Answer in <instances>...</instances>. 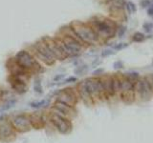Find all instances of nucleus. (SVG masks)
Instances as JSON below:
<instances>
[{
  "mask_svg": "<svg viewBox=\"0 0 153 143\" xmlns=\"http://www.w3.org/2000/svg\"><path fill=\"white\" fill-rule=\"evenodd\" d=\"M95 28L94 30L96 33H97L98 36H99V34L105 36V37H110L114 34V28L112 25H110L108 22L106 21H96L95 22Z\"/></svg>",
  "mask_w": 153,
  "mask_h": 143,
  "instance_id": "nucleus-11",
  "label": "nucleus"
},
{
  "mask_svg": "<svg viewBox=\"0 0 153 143\" xmlns=\"http://www.w3.org/2000/svg\"><path fill=\"white\" fill-rule=\"evenodd\" d=\"M48 121L61 134H68L72 132L73 123L71 119L60 117V115L54 113H49Z\"/></svg>",
  "mask_w": 153,
  "mask_h": 143,
  "instance_id": "nucleus-5",
  "label": "nucleus"
},
{
  "mask_svg": "<svg viewBox=\"0 0 153 143\" xmlns=\"http://www.w3.org/2000/svg\"><path fill=\"white\" fill-rule=\"evenodd\" d=\"M44 41H45V43L47 44V46L49 47L50 49V51L52 52L53 53V55L54 57L56 58V60H64V59H66L67 57L66 55H64V53L63 51L61 50L60 48V46L59 45V43L56 41V39L54 37H48V36H46V37H43L42 38Z\"/></svg>",
  "mask_w": 153,
  "mask_h": 143,
  "instance_id": "nucleus-9",
  "label": "nucleus"
},
{
  "mask_svg": "<svg viewBox=\"0 0 153 143\" xmlns=\"http://www.w3.org/2000/svg\"><path fill=\"white\" fill-rule=\"evenodd\" d=\"M143 27H144V30L147 33H151L152 30H153V24H152V23L147 22V23H144V24L143 25Z\"/></svg>",
  "mask_w": 153,
  "mask_h": 143,
  "instance_id": "nucleus-24",
  "label": "nucleus"
},
{
  "mask_svg": "<svg viewBox=\"0 0 153 143\" xmlns=\"http://www.w3.org/2000/svg\"><path fill=\"white\" fill-rule=\"evenodd\" d=\"M0 102H1V96H0Z\"/></svg>",
  "mask_w": 153,
  "mask_h": 143,
  "instance_id": "nucleus-33",
  "label": "nucleus"
},
{
  "mask_svg": "<svg viewBox=\"0 0 153 143\" xmlns=\"http://www.w3.org/2000/svg\"><path fill=\"white\" fill-rule=\"evenodd\" d=\"M14 59L22 69H24L25 71H27L31 75H33V73H39L44 71L40 62H38L36 59V57L28 50H21V51H19L14 55Z\"/></svg>",
  "mask_w": 153,
  "mask_h": 143,
  "instance_id": "nucleus-2",
  "label": "nucleus"
},
{
  "mask_svg": "<svg viewBox=\"0 0 153 143\" xmlns=\"http://www.w3.org/2000/svg\"><path fill=\"white\" fill-rule=\"evenodd\" d=\"M50 105H51V97H47L39 100V101H34L30 103V107L36 110L46 109V108H49Z\"/></svg>",
  "mask_w": 153,
  "mask_h": 143,
  "instance_id": "nucleus-15",
  "label": "nucleus"
},
{
  "mask_svg": "<svg viewBox=\"0 0 153 143\" xmlns=\"http://www.w3.org/2000/svg\"><path fill=\"white\" fill-rule=\"evenodd\" d=\"M51 96L56 97V100L60 102H63L68 105L76 107V105L79 102V95L76 90L72 87H67L64 89H59V90H55L52 94Z\"/></svg>",
  "mask_w": 153,
  "mask_h": 143,
  "instance_id": "nucleus-4",
  "label": "nucleus"
},
{
  "mask_svg": "<svg viewBox=\"0 0 153 143\" xmlns=\"http://www.w3.org/2000/svg\"><path fill=\"white\" fill-rule=\"evenodd\" d=\"M152 85H153V77H152Z\"/></svg>",
  "mask_w": 153,
  "mask_h": 143,
  "instance_id": "nucleus-34",
  "label": "nucleus"
},
{
  "mask_svg": "<svg viewBox=\"0 0 153 143\" xmlns=\"http://www.w3.org/2000/svg\"><path fill=\"white\" fill-rule=\"evenodd\" d=\"M16 134H17L11 126L9 118L0 122V140H10Z\"/></svg>",
  "mask_w": 153,
  "mask_h": 143,
  "instance_id": "nucleus-10",
  "label": "nucleus"
},
{
  "mask_svg": "<svg viewBox=\"0 0 153 143\" xmlns=\"http://www.w3.org/2000/svg\"><path fill=\"white\" fill-rule=\"evenodd\" d=\"M151 84L150 82H148L147 79H144L143 81H140L139 82V88H138V91H139L140 95L142 96H147L151 92Z\"/></svg>",
  "mask_w": 153,
  "mask_h": 143,
  "instance_id": "nucleus-14",
  "label": "nucleus"
},
{
  "mask_svg": "<svg viewBox=\"0 0 153 143\" xmlns=\"http://www.w3.org/2000/svg\"><path fill=\"white\" fill-rule=\"evenodd\" d=\"M71 32L83 44L93 45L99 41V36L94 29L87 26L84 23L73 22L69 25Z\"/></svg>",
  "mask_w": 153,
  "mask_h": 143,
  "instance_id": "nucleus-1",
  "label": "nucleus"
},
{
  "mask_svg": "<svg viewBox=\"0 0 153 143\" xmlns=\"http://www.w3.org/2000/svg\"><path fill=\"white\" fill-rule=\"evenodd\" d=\"M16 102H17V100L14 97L6 100V101L3 103V105L0 107V114L3 113V112H7V111L11 110V108H14L15 105H16Z\"/></svg>",
  "mask_w": 153,
  "mask_h": 143,
  "instance_id": "nucleus-16",
  "label": "nucleus"
},
{
  "mask_svg": "<svg viewBox=\"0 0 153 143\" xmlns=\"http://www.w3.org/2000/svg\"><path fill=\"white\" fill-rule=\"evenodd\" d=\"M9 117H8V115L5 114V113H1L0 114V122L3 121V120H6V119H8Z\"/></svg>",
  "mask_w": 153,
  "mask_h": 143,
  "instance_id": "nucleus-30",
  "label": "nucleus"
},
{
  "mask_svg": "<svg viewBox=\"0 0 153 143\" xmlns=\"http://www.w3.org/2000/svg\"><path fill=\"white\" fill-rule=\"evenodd\" d=\"M127 46H128L127 43H118V44L113 46V49L115 50V51H121V50L127 48Z\"/></svg>",
  "mask_w": 153,
  "mask_h": 143,
  "instance_id": "nucleus-21",
  "label": "nucleus"
},
{
  "mask_svg": "<svg viewBox=\"0 0 153 143\" xmlns=\"http://www.w3.org/2000/svg\"><path fill=\"white\" fill-rule=\"evenodd\" d=\"M126 9H127L129 14L136 13V6L133 2H128L127 4H126Z\"/></svg>",
  "mask_w": 153,
  "mask_h": 143,
  "instance_id": "nucleus-20",
  "label": "nucleus"
},
{
  "mask_svg": "<svg viewBox=\"0 0 153 143\" xmlns=\"http://www.w3.org/2000/svg\"><path fill=\"white\" fill-rule=\"evenodd\" d=\"M87 70H88L87 65H79L74 70V73L76 75H83L87 72Z\"/></svg>",
  "mask_w": 153,
  "mask_h": 143,
  "instance_id": "nucleus-18",
  "label": "nucleus"
},
{
  "mask_svg": "<svg viewBox=\"0 0 153 143\" xmlns=\"http://www.w3.org/2000/svg\"><path fill=\"white\" fill-rule=\"evenodd\" d=\"M29 117L32 128L34 129L43 128L45 123L48 121V117L47 118H45V115L41 112H34L33 114H29Z\"/></svg>",
  "mask_w": 153,
  "mask_h": 143,
  "instance_id": "nucleus-12",
  "label": "nucleus"
},
{
  "mask_svg": "<svg viewBox=\"0 0 153 143\" xmlns=\"http://www.w3.org/2000/svg\"><path fill=\"white\" fill-rule=\"evenodd\" d=\"M65 75H66L65 73H59V75H55V77L53 78V81H54V82H56V83L60 82V81L65 77Z\"/></svg>",
  "mask_w": 153,
  "mask_h": 143,
  "instance_id": "nucleus-25",
  "label": "nucleus"
},
{
  "mask_svg": "<svg viewBox=\"0 0 153 143\" xmlns=\"http://www.w3.org/2000/svg\"><path fill=\"white\" fill-rule=\"evenodd\" d=\"M76 92H78L79 98L82 99L83 102H85V103H91L92 101H93V99L91 98L89 92H88L87 89H86L85 82H84V80L80 81V82H79L78 84H76Z\"/></svg>",
  "mask_w": 153,
  "mask_h": 143,
  "instance_id": "nucleus-13",
  "label": "nucleus"
},
{
  "mask_svg": "<svg viewBox=\"0 0 153 143\" xmlns=\"http://www.w3.org/2000/svg\"><path fill=\"white\" fill-rule=\"evenodd\" d=\"M11 126L16 132V134H24L29 132L32 129V124H31L29 114H17L13 115L9 118Z\"/></svg>",
  "mask_w": 153,
  "mask_h": 143,
  "instance_id": "nucleus-6",
  "label": "nucleus"
},
{
  "mask_svg": "<svg viewBox=\"0 0 153 143\" xmlns=\"http://www.w3.org/2000/svg\"><path fill=\"white\" fill-rule=\"evenodd\" d=\"M115 52H113V50H111V49H105V50H103V51L102 52V57H107V56H110V55H114Z\"/></svg>",
  "mask_w": 153,
  "mask_h": 143,
  "instance_id": "nucleus-22",
  "label": "nucleus"
},
{
  "mask_svg": "<svg viewBox=\"0 0 153 143\" xmlns=\"http://www.w3.org/2000/svg\"><path fill=\"white\" fill-rule=\"evenodd\" d=\"M150 0H142L141 1V6L143 7V8H147L148 6H150Z\"/></svg>",
  "mask_w": 153,
  "mask_h": 143,
  "instance_id": "nucleus-28",
  "label": "nucleus"
},
{
  "mask_svg": "<svg viewBox=\"0 0 153 143\" xmlns=\"http://www.w3.org/2000/svg\"><path fill=\"white\" fill-rule=\"evenodd\" d=\"M103 72H104V70H103V69H97V70L93 72V75H94V76L99 75H102V73Z\"/></svg>",
  "mask_w": 153,
  "mask_h": 143,
  "instance_id": "nucleus-29",
  "label": "nucleus"
},
{
  "mask_svg": "<svg viewBox=\"0 0 153 143\" xmlns=\"http://www.w3.org/2000/svg\"><path fill=\"white\" fill-rule=\"evenodd\" d=\"M28 51L36 57L38 62L43 63L46 66H52L56 61L43 39L36 41L34 45L31 46Z\"/></svg>",
  "mask_w": 153,
  "mask_h": 143,
  "instance_id": "nucleus-3",
  "label": "nucleus"
},
{
  "mask_svg": "<svg viewBox=\"0 0 153 143\" xmlns=\"http://www.w3.org/2000/svg\"><path fill=\"white\" fill-rule=\"evenodd\" d=\"M99 63H101V61L96 59V60L94 61V62H93V63H92V67H93V68H96V67H97V66H98V65L99 64Z\"/></svg>",
  "mask_w": 153,
  "mask_h": 143,
  "instance_id": "nucleus-32",
  "label": "nucleus"
},
{
  "mask_svg": "<svg viewBox=\"0 0 153 143\" xmlns=\"http://www.w3.org/2000/svg\"><path fill=\"white\" fill-rule=\"evenodd\" d=\"M126 75V77H127L128 79L130 80H132V79H136L139 77V73H136V72H130V73H125Z\"/></svg>",
  "mask_w": 153,
  "mask_h": 143,
  "instance_id": "nucleus-23",
  "label": "nucleus"
},
{
  "mask_svg": "<svg viewBox=\"0 0 153 143\" xmlns=\"http://www.w3.org/2000/svg\"><path fill=\"white\" fill-rule=\"evenodd\" d=\"M150 6L151 7L147 10V14H148V15H150V16H153V4Z\"/></svg>",
  "mask_w": 153,
  "mask_h": 143,
  "instance_id": "nucleus-31",
  "label": "nucleus"
},
{
  "mask_svg": "<svg viewBox=\"0 0 153 143\" xmlns=\"http://www.w3.org/2000/svg\"><path fill=\"white\" fill-rule=\"evenodd\" d=\"M34 91L38 95L43 94V87H42V84H41V78L38 76L36 77L34 82Z\"/></svg>",
  "mask_w": 153,
  "mask_h": 143,
  "instance_id": "nucleus-17",
  "label": "nucleus"
},
{
  "mask_svg": "<svg viewBox=\"0 0 153 143\" xmlns=\"http://www.w3.org/2000/svg\"><path fill=\"white\" fill-rule=\"evenodd\" d=\"M144 33H136L133 36V41H135V42H142V41H144Z\"/></svg>",
  "mask_w": 153,
  "mask_h": 143,
  "instance_id": "nucleus-19",
  "label": "nucleus"
},
{
  "mask_svg": "<svg viewBox=\"0 0 153 143\" xmlns=\"http://www.w3.org/2000/svg\"><path fill=\"white\" fill-rule=\"evenodd\" d=\"M125 32H126V28H125V27H121V28L119 29V32H118L119 37H122V36H124Z\"/></svg>",
  "mask_w": 153,
  "mask_h": 143,
  "instance_id": "nucleus-27",
  "label": "nucleus"
},
{
  "mask_svg": "<svg viewBox=\"0 0 153 143\" xmlns=\"http://www.w3.org/2000/svg\"><path fill=\"white\" fill-rule=\"evenodd\" d=\"M9 82L11 85V91L14 92H16L18 95H24L28 91V84H27V79L25 78L10 75Z\"/></svg>",
  "mask_w": 153,
  "mask_h": 143,
  "instance_id": "nucleus-8",
  "label": "nucleus"
},
{
  "mask_svg": "<svg viewBox=\"0 0 153 143\" xmlns=\"http://www.w3.org/2000/svg\"><path fill=\"white\" fill-rule=\"evenodd\" d=\"M50 113L56 114L60 115V117H66L72 120V119L76 117V111L75 109V107L56 100L53 105L51 106V108H50Z\"/></svg>",
  "mask_w": 153,
  "mask_h": 143,
  "instance_id": "nucleus-7",
  "label": "nucleus"
},
{
  "mask_svg": "<svg viewBox=\"0 0 153 143\" xmlns=\"http://www.w3.org/2000/svg\"><path fill=\"white\" fill-rule=\"evenodd\" d=\"M113 66L115 70H119V69H122L124 67V64H122V61H116V62L113 64Z\"/></svg>",
  "mask_w": 153,
  "mask_h": 143,
  "instance_id": "nucleus-26",
  "label": "nucleus"
}]
</instances>
